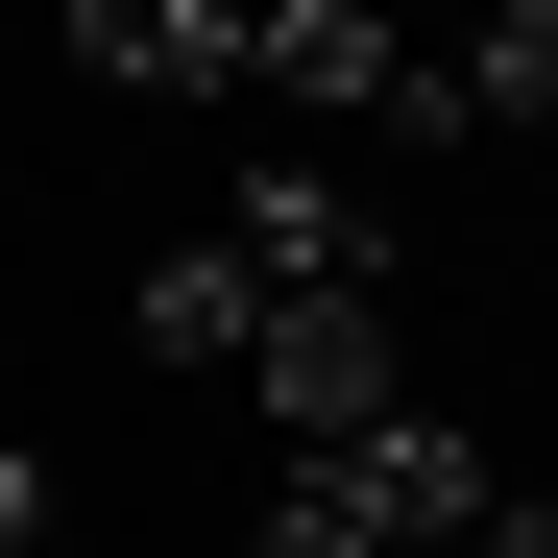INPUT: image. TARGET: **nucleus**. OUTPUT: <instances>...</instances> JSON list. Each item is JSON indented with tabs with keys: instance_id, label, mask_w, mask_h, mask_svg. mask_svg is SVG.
I'll list each match as a JSON object with an SVG mask.
<instances>
[{
	"instance_id": "nucleus-1",
	"label": "nucleus",
	"mask_w": 558,
	"mask_h": 558,
	"mask_svg": "<svg viewBox=\"0 0 558 558\" xmlns=\"http://www.w3.org/2000/svg\"><path fill=\"white\" fill-rule=\"evenodd\" d=\"M461 534H486V437L461 413L292 437V486H267V558H461Z\"/></svg>"
},
{
	"instance_id": "nucleus-2",
	"label": "nucleus",
	"mask_w": 558,
	"mask_h": 558,
	"mask_svg": "<svg viewBox=\"0 0 558 558\" xmlns=\"http://www.w3.org/2000/svg\"><path fill=\"white\" fill-rule=\"evenodd\" d=\"M243 98H316V122H364V146H461V122H437V49L389 25V0H243Z\"/></svg>"
},
{
	"instance_id": "nucleus-3",
	"label": "nucleus",
	"mask_w": 558,
	"mask_h": 558,
	"mask_svg": "<svg viewBox=\"0 0 558 558\" xmlns=\"http://www.w3.org/2000/svg\"><path fill=\"white\" fill-rule=\"evenodd\" d=\"M219 267H243V292H389V219H364V170H243Z\"/></svg>"
},
{
	"instance_id": "nucleus-4",
	"label": "nucleus",
	"mask_w": 558,
	"mask_h": 558,
	"mask_svg": "<svg viewBox=\"0 0 558 558\" xmlns=\"http://www.w3.org/2000/svg\"><path fill=\"white\" fill-rule=\"evenodd\" d=\"M267 413H292V437H364V413H413L389 389V292H267Z\"/></svg>"
},
{
	"instance_id": "nucleus-5",
	"label": "nucleus",
	"mask_w": 558,
	"mask_h": 558,
	"mask_svg": "<svg viewBox=\"0 0 558 558\" xmlns=\"http://www.w3.org/2000/svg\"><path fill=\"white\" fill-rule=\"evenodd\" d=\"M98 98H243V0H73Z\"/></svg>"
},
{
	"instance_id": "nucleus-6",
	"label": "nucleus",
	"mask_w": 558,
	"mask_h": 558,
	"mask_svg": "<svg viewBox=\"0 0 558 558\" xmlns=\"http://www.w3.org/2000/svg\"><path fill=\"white\" fill-rule=\"evenodd\" d=\"M437 122H558V0H461V49H437Z\"/></svg>"
},
{
	"instance_id": "nucleus-7",
	"label": "nucleus",
	"mask_w": 558,
	"mask_h": 558,
	"mask_svg": "<svg viewBox=\"0 0 558 558\" xmlns=\"http://www.w3.org/2000/svg\"><path fill=\"white\" fill-rule=\"evenodd\" d=\"M122 340H146V364H243V340H267V292H243L219 243H170L146 292H122Z\"/></svg>"
},
{
	"instance_id": "nucleus-8",
	"label": "nucleus",
	"mask_w": 558,
	"mask_h": 558,
	"mask_svg": "<svg viewBox=\"0 0 558 558\" xmlns=\"http://www.w3.org/2000/svg\"><path fill=\"white\" fill-rule=\"evenodd\" d=\"M0 558H73V534H49V461H25V437H0Z\"/></svg>"
},
{
	"instance_id": "nucleus-9",
	"label": "nucleus",
	"mask_w": 558,
	"mask_h": 558,
	"mask_svg": "<svg viewBox=\"0 0 558 558\" xmlns=\"http://www.w3.org/2000/svg\"><path fill=\"white\" fill-rule=\"evenodd\" d=\"M389 25H413V0H389Z\"/></svg>"
}]
</instances>
